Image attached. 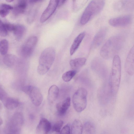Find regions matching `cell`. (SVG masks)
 <instances>
[{"label":"cell","mask_w":134,"mask_h":134,"mask_svg":"<svg viewBox=\"0 0 134 134\" xmlns=\"http://www.w3.org/2000/svg\"><path fill=\"white\" fill-rule=\"evenodd\" d=\"M125 70L130 76L134 75V44L130 50L126 59Z\"/></svg>","instance_id":"8fae6325"},{"label":"cell","mask_w":134,"mask_h":134,"mask_svg":"<svg viewBox=\"0 0 134 134\" xmlns=\"http://www.w3.org/2000/svg\"><path fill=\"white\" fill-rule=\"evenodd\" d=\"M86 61V59L85 58H79L71 60H70L69 64L72 69L76 70L83 66Z\"/></svg>","instance_id":"ac0fdd59"},{"label":"cell","mask_w":134,"mask_h":134,"mask_svg":"<svg viewBox=\"0 0 134 134\" xmlns=\"http://www.w3.org/2000/svg\"><path fill=\"white\" fill-rule=\"evenodd\" d=\"M26 31L25 27L22 25H15L13 31L15 39L18 41L20 40L23 38Z\"/></svg>","instance_id":"e0dca14e"},{"label":"cell","mask_w":134,"mask_h":134,"mask_svg":"<svg viewBox=\"0 0 134 134\" xmlns=\"http://www.w3.org/2000/svg\"><path fill=\"white\" fill-rule=\"evenodd\" d=\"M18 60L17 57L11 54L4 55L3 59L4 63L7 66H12L16 64Z\"/></svg>","instance_id":"44dd1931"},{"label":"cell","mask_w":134,"mask_h":134,"mask_svg":"<svg viewBox=\"0 0 134 134\" xmlns=\"http://www.w3.org/2000/svg\"><path fill=\"white\" fill-rule=\"evenodd\" d=\"M11 121L12 126H10V128L17 130L18 129L19 126L20 127L23 122V118L21 115L17 113L15 115Z\"/></svg>","instance_id":"7402d4cb"},{"label":"cell","mask_w":134,"mask_h":134,"mask_svg":"<svg viewBox=\"0 0 134 134\" xmlns=\"http://www.w3.org/2000/svg\"><path fill=\"white\" fill-rule=\"evenodd\" d=\"M66 0H59L58 6L62 5L65 2Z\"/></svg>","instance_id":"d6a6232c"},{"label":"cell","mask_w":134,"mask_h":134,"mask_svg":"<svg viewBox=\"0 0 134 134\" xmlns=\"http://www.w3.org/2000/svg\"><path fill=\"white\" fill-rule=\"evenodd\" d=\"M0 100L5 106L9 109H14L18 107L19 103L16 99L9 97L2 89L0 90Z\"/></svg>","instance_id":"30bf717a"},{"label":"cell","mask_w":134,"mask_h":134,"mask_svg":"<svg viewBox=\"0 0 134 134\" xmlns=\"http://www.w3.org/2000/svg\"><path fill=\"white\" fill-rule=\"evenodd\" d=\"M27 0H17L12 10L13 14L17 16L24 13L27 8Z\"/></svg>","instance_id":"5bb4252c"},{"label":"cell","mask_w":134,"mask_h":134,"mask_svg":"<svg viewBox=\"0 0 134 134\" xmlns=\"http://www.w3.org/2000/svg\"><path fill=\"white\" fill-rule=\"evenodd\" d=\"M4 26L8 31H13L15 27V25L8 23H3Z\"/></svg>","instance_id":"f546056e"},{"label":"cell","mask_w":134,"mask_h":134,"mask_svg":"<svg viewBox=\"0 0 134 134\" xmlns=\"http://www.w3.org/2000/svg\"><path fill=\"white\" fill-rule=\"evenodd\" d=\"M55 51L52 47H47L41 53L40 56L37 71L40 75L46 74L49 70L55 60Z\"/></svg>","instance_id":"7a4b0ae2"},{"label":"cell","mask_w":134,"mask_h":134,"mask_svg":"<svg viewBox=\"0 0 134 134\" xmlns=\"http://www.w3.org/2000/svg\"><path fill=\"white\" fill-rule=\"evenodd\" d=\"M105 0H92L84 10L80 20L82 25L87 24L102 10Z\"/></svg>","instance_id":"277c9868"},{"label":"cell","mask_w":134,"mask_h":134,"mask_svg":"<svg viewBox=\"0 0 134 134\" xmlns=\"http://www.w3.org/2000/svg\"><path fill=\"white\" fill-rule=\"evenodd\" d=\"M0 125H1L3 124V121L2 119L1 118V117H0Z\"/></svg>","instance_id":"836d02e7"},{"label":"cell","mask_w":134,"mask_h":134,"mask_svg":"<svg viewBox=\"0 0 134 134\" xmlns=\"http://www.w3.org/2000/svg\"><path fill=\"white\" fill-rule=\"evenodd\" d=\"M59 0H50L49 4L40 18V21L43 23L48 19L53 14L58 6Z\"/></svg>","instance_id":"ba28073f"},{"label":"cell","mask_w":134,"mask_h":134,"mask_svg":"<svg viewBox=\"0 0 134 134\" xmlns=\"http://www.w3.org/2000/svg\"><path fill=\"white\" fill-rule=\"evenodd\" d=\"M131 16L126 15L112 18L109 20L108 23L114 27H123L129 25L131 21Z\"/></svg>","instance_id":"9c48e42d"},{"label":"cell","mask_w":134,"mask_h":134,"mask_svg":"<svg viewBox=\"0 0 134 134\" xmlns=\"http://www.w3.org/2000/svg\"><path fill=\"white\" fill-rule=\"evenodd\" d=\"M88 0H73L72 8L74 12L80 10L86 4Z\"/></svg>","instance_id":"603a6c76"},{"label":"cell","mask_w":134,"mask_h":134,"mask_svg":"<svg viewBox=\"0 0 134 134\" xmlns=\"http://www.w3.org/2000/svg\"><path fill=\"white\" fill-rule=\"evenodd\" d=\"M23 91L29 96L34 105L38 106L41 105L43 100V96L37 88L33 86H27L23 88Z\"/></svg>","instance_id":"8992f818"},{"label":"cell","mask_w":134,"mask_h":134,"mask_svg":"<svg viewBox=\"0 0 134 134\" xmlns=\"http://www.w3.org/2000/svg\"><path fill=\"white\" fill-rule=\"evenodd\" d=\"M51 129L50 122L46 119H41L36 129V133L38 134H47Z\"/></svg>","instance_id":"4fadbf2b"},{"label":"cell","mask_w":134,"mask_h":134,"mask_svg":"<svg viewBox=\"0 0 134 134\" xmlns=\"http://www.w3.org/2000/svg\"><path fill=\"white\" fill-rule=\"evenodd\" d=\"M85 34V32H82L79 34L75 39L70 49V54L71 55L78 49Z\"/></svg>","instance_id":"2e32d148"},{"label":"cell","mask_w":134,"mask_h":134,"mask_svg":"<svg viewBox=\"0 0 134 134\" xmlns=\"http://www.w3.org/2000/svg\"><path fill=\"white\" fill-rule=\"evenodd\" d=\"M38 41L37 37L34 36L29 37L24 43L21 47V52L25 57H28L33 52Z\"/></svg>","instance_id":"52a82bcc"},{"label":"cell","mask_w":134,"mask_h":134,"mask_svg":"<svg viewBox=\"0 0 134 134\" xmlns=\"http://www.w3.org/2000/svg\"><path fill=\"white\" fill-rule=\"evenodd\" d=\"M121 60L118 55L113 57L112 68L109 77L110 86L114 95L117 93L121 81Z\"/></svg>","instance_id":"3957f363"},{"label":"cell","mask_w":134,"mask_h":134,"mask_svg":"<svg viewBox=\"0 0 134 134\" xmlns=\"http://www.w3.org/2000/svg\"><path fill=\"white\" fill-rule=\"evenodd\" d=\"M107 33V29L103 28L99 30L95 35L91 48L92 49L97 48L102 43L104 40Z\"/></svg>","instance_id":"7c38bea8"},{"label":"cell","mask_w":134,"mask_h":134,"mask_svg":"<svg viewBox=\"0 0 134 134\" xmlns=\"http://www.w3.org/2000/svg\"><path fill=\"white\" fill-rule=\"evenodd\" d=\"M77 71L74 70L67 71L63 75L62 79L65 82H69L75 75Z\"/></svg>","instance_id":"484cf974"},{"label":"cell","mask_w":134,"mask_h":134,"mask_svg":"<svg viewBox=\"0 0 134 134\" xmlns=\"http://www.w3.org/2000/svg\"><path fill=\"white\" fill-rule=\"evenodd\" d=\"M124 42L123 37L120 35L110 37L102 47L100 52L101 56L106 59L113 57L121 50Z\"/></svg>","instance_id":"6da1fadb"},{"label":"cell","mask_w":134,"mask_h":134,"mask_svg":"<svg viewBox=\"0 0 134 134\" xmlns=\"http://www.w3.org/2000/svg\"><path fill=\"white\" fill-rule=\"evenodd\" d=\"M70 129L69 126L68 125H65L61 130L60 133L61 134H70Z\"/></svg>","instance_id":"4dcf8cb0"},{"label":"cell","mask_w":134,"mask_h":134,"mask_svg":"<svg viewBox=\"0 0 134 134\" xmlns=\"http://www.w3.org/2000/svg\"><path fill=\"white\" fill-rule=\"evenodd\" d=\"M44 0H29V2L31 4H34L42 2Z\"/></svg>","instance_id":"1f68e13d"},{"label":"cell","mask_w":134,"mask_h":134,"mask_svg":"<svg viewBox=\"0 0 134 134\" xmlns=\"http://www.w3.org/2000/svg\"><path fill=\"white\" fill-rule=\"evenodd\" d=\"M83 126L80 120L77 119L75 120L71 126V133L82 134Z\"/></svg>","instance_id":"ffe728a7"},{"label":"cell","mask_w":134,"mask_h":134,"mask_svg":"<svg viewBox=\"0 0 134 134\" xmlns=\"http://www.w3.org/2000/svg\"><path fill=\"white\" fill-rule=\"evenodd\" d=\"M63 124V121L59 120L55 123L52 128V130L57 133H60Z\"/></svg>","instance_id":"83f0119b"},{"label":"cell","mask_w":134,"mask_h":134,"mask_svg":"<svg viewBox=\"0 0 134 134\" xmlns=\"http://www.w3.org/2000/svg\"><path fill=\"white\" fill-rule=\"evenodd\" d=\"M8 31L4 26L3 23L1 20L0 22V35L1 36L5 37L8 34Z\"/></svg>","instance_id":"f1b7e54d"},{"label":"cell","mask_w":134,"mask_h":134,"mask_svg":"<svg viewBox=\"0 0 134 134\" xmlns=\"http://www.w3.org/2000/svg\"><path fill=\"white\" fill-rule=\"evenodd\" d=\"M14 0H5L8 2H13Z\"/></svg>","instance_id":"e575fe53"},{"label":"cell","mask_w":134,"mask_h":134,"mask_svg":"<svg viewBox=\"0 0 134 134\" xmlns=\"http://www.w3.org/2000/svg\"><path fill=\"white\" fill-rule=\"evenodd\" d=\"M59 92L58 87L55 85H52L48 91V99L50 102H53L57 98Z\"/></svg>","instance_id":"d6986e66"},{"label":"cell","mask_w":134,"mask_h":134,"mask_svg":"<svg viewBox=\"0 0 134 134\" xmlns=\"http://www.w3.org/2000/svg\"><path fill=\"white\" fill-rule=\"evenodd\" d=\"M70 104V98L67 97L62 102L56 105V108L58 115L60 116L64 115L69 108Z\"/></svg>","instance_id":"9a60e30c"},{"label":"cell","mask_w":134,"mask_h":134,"mask_svg":"<svg viewBox=\"0 0 134 134\" xmlns=\"http://www.w3.org/2000/svg\"><path fill=\"white\" fill-rule=\"evenodd\" d=\"M13 7L6 4L2 3L0 5V15L2 18L6 16L10 11L13 10Z\"/></svg>","instance_id":"cb8c5ba5"},{"label":"cell","mask_w":134,"mask_h":134,"mask_svg":"<svg viewBox=\"0 0 134 134\" xmlns=\"http://www.w3.org/2000/svg\"><path fill=\"white\" fill-rule=\"evenodd\" d=\"M95 132V127L93 124L91 122H87L84 124L83 126L82 134H94Z\"/></svg>","instance_id":"d4e9b609"},{"label":"cell","mask_w":134,"mask_h":134,"mask_svg":"<svg viewBox=\"0 0 134 134\" xmlns=\"http://www.w3.org/2000/svg\"><path fill=\"white\" fill-rule=\"evenodd\" d=\"M8 46V42L7 40L3 39L0 41V52L1 55H5L7 54Z\"/></svg>","instance_id":"4316f807"},{"label":"cell","mask_w":134,"mask_h":134,"mask_svg":"<svg viewBox=\"0 0 134 134\" xmlns=\"http://www.w3.org/2000/svg\"><path fill=\"white\" fill-rule=\"evenodd\" d=\"M87 91L84 88L78 89L74 94L72 98L73 105L75 110L80 112L86 108L87 104Z\"/></svg>","instance_id":"5b68a950"}]
</instances>
